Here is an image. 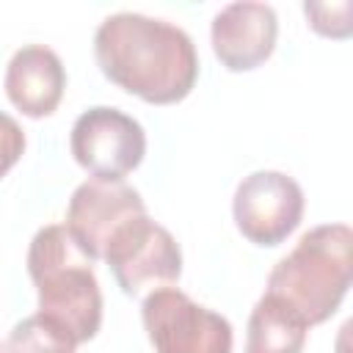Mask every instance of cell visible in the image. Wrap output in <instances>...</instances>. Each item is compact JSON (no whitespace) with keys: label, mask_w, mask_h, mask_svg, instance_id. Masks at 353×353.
I'll use <instances>...</instances> for the list:
<instances>
[{"label":"cell","mask_w":353,"mask_h":353,"mask_svg":"<svg viewBox=\"0 0 353 353\" xmlns=\"http://www.w3.org/2000/svg\"><path fill=\"white\" fill-rule=\"evenodd\" d=\"M141 320L154 353H232V323L176 287L152 290Z\"/></svg>","instance_id":"obj_4"},{"label":"cell","mask_w":353,"mask_h":353,"mask_svg":"<svg viewBox=\"0 0 353 353\" xmlns=\"http://www.w3.org/2000/svg\"><path fill=\"white\" fill-rule=\"evenodd\" d=\"M303 190L284 171H254L240 179L232 215L240 234L262 248L281 245L303 218Z\"/></svg>","instance_id":"obj_7"},{"label":"cell","mask_w":353,"mask_h":353,"mask_svg":"<svg viewBox=\"0 0 353 353\" xmlns=\"http://www.w3.org/2000/svg\"><path fill=\"white\" fill-rule=\"evenodd\" d=\"M279 39V17L273 6L237 0L223 6L210 25L212 52L229 72H251L262 66Z\"/></svg>","instance_id":"obj_9"},{"label":"cell","mask_w":353,"mask_h":353,"mask_svg":"<svg viewBox=\"0 0 353 353\" xmlns=\"http://www.w3.org/2000/svg\"><path fill=\"white\" fill-rule=\"evenodd\" d=\"M28 276L39 295V314L61 325L77 345L102 325V292L94 259L74 243L63 223L41 226L28 248Z\"/></svg>","instance_id":"obj_2"},{"label":"cell","mask_w":353,"mask_h":353,"mask_svg":"<svg viewBox=\"0 0 353 353\" xmlns=\"http://www.w3.org/2000/svg\"><path fill=\"white\" fill-rule=\"evenodd\" d=\"M74 350H77V342L61 325L41 317L39 312L30 317H22L11 328L3 345V353H74Z\"/></svg>","instance_id":"obj_12"},{"label":"cell","mask_w":353,"mask_h":353,"mask_svg":"<svg viewBox=\"0 0 353 353\" xmlns=\"http://www.w3.org/2000/svg\"><path fill=\"white\" fill-rule=\"evenodd\" d=\"M306 334L309 323L281 298L265 292L248 314L243 353H303Z\"/></svg>","instance_id":"obj_11"},{"label":"cell","mask_w":353,"mask_h":353,"mask_svg":"<svg viewBox=\"0 0 353 353\" xmlns=\"http://www.w3.org/2000/svg\"><path fill=\"white\" fill-rule=\"evenodd\" d=\"M350 248L353 232L347 223H323L309 229L270 270L265 292L281 298L309 325L325 323L342 306L350 290Z\"/></svg>","instance_id":"obj_3"},{"label":"cell","mask_w":353,"mask_h":353,"mask_svg":"<svg viewBox=\"0 0 353 353\" xmlns=\"http://www.w3.org/2000/svg\"><path fill=\"white\" fill-rule=\"evenodd\" d=\"M102 259L108 262L124 295L143 290L174 287L182 276V251L174 234L149 218V212L127 221L108 243Z\"/></svg>","instance_id":"obj_5"},{"label":"cell","mask_w":353,"mask_h":353,"mask_svg":"<svg viewBox=\"0 0 353 353\" xmlns=\"http://www.w3.org/2000/svg\"><path fill=\"white\" fill-rule=\"evenodd\" d=\"M141 193L124 179H85L74 188L66 207V232L91 256L102 259L110 237L135 215H143Z\"/></svg>","instance_id":"obj_8"},{"label":"cell","mask_w":353,"mask_h":353,"mask_svg":"<svg viewBox=\"0 0 353 353\" xmlns=\"http://www.w3.org/2000/svg\"><path fill=\"white\" fill-rule=\"evenodd\" d=\"M6 97L28 119L55 113L66 88V69L55 50L44 44L19 47L6 66Z\"/></svg>","instance_id":"obj_10"},{"label":"cell","mask_w":353,"mask_h":353,"mask_svg":"<svg viewBox=\"0 0 353 353\" xmlns=\"http://www.w3.org/2000/svg\"><path fill=\"white\" fill-rule=\"evenodd\" d=\"M72 157L97 179H124L146 154V132L141 121L119 108L97 105L83 110L69 135Z\"/></svg>","instance_id":"obj_6"},{"label":"cell","mask_w":353,"mask_h":353,"mask_svg":"<svg viewBox=\"0 0 353 353\" xmlns=\"http://www.w3.org/2000/svg\"><path fill=\"white\" fill-rule=\"evenodd\" d=\"M25 152V132L19 121L0 110V179L19 163Z\"/></svg>","instance_id":"obj_14"},{"label":"cell","mask_w":353,"mask_h":353,"mask_svg":"<svg viewBox=\"0 0 353 353\" xmlns=\"http://www.w3.org/2000/svg\"><path fill=\"white\" fill-rule=\"evenodd\" d=\"M350 11L353 6L347 0L339 3H303V14L314 33L328 39H347L350 36Z\"/></svg>","instance_id":"obj_13"},{"label":"cell","mask_w":353,"mask_h":353,"mask_svg":"<svg viewBox=\"0 0 353 353\" xmlns=\"http://www.w3.org/2000/svg\"><path fill=\"white\" fill-rule=\"evenodd\" d=\"M94 58L102 74L149 105L182 102L199 77L193 39L165 19L119 11L99 22Z\"/></svg>","instance_id":"obj_1"}]
</instances>
